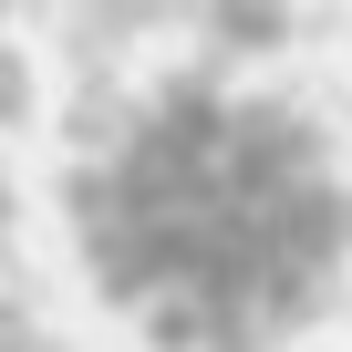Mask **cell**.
Returning a JSON list of instances; mask_svg holds the SVG:
<instances>
[{"mask_svg":"<svg viewBox=\"0 0 352 352\" xmlns=\"http://www.w3.org/2000/svg\"><path fill=\"white\" fill-rule=\"evenodd\" d=\"M0 124H32V63L0 42Z\"/></svg>","mask_w":352,"mask_h":352,"instance_id":"3","label":"cell"},{"mask_svg":"<svg viewBox=\"0 0 352 352\" xmlns=\"http://www.w3.org/2000/svg\"><path fill=\"white\" fill-rule=\"evenodd\" d=\"M124 124H135V94H114V83L94 73V83L73 94V114H63V145H73V155H114Z\"/></svg>","mask_w":352,"mask_h":352,"instance_id":"2","label":"cell"},{"mask_svg":"<svg viewBox=\"0 0 352 352\" xmlns=\"http://www.w3.org/2000/svg\"><path fill=\"white\" fill-rule=\"evenodd\" d=\"M11 11H21V0H0V21H11Z\"/></svg>","mask_w":352,"mask_h":352,"instance_id":"7","label":"cell"},{"mask_svg":"<svg viewBox=\"0 0 352 352\" xmlns=\"http://www.w3.org/2000/svg\"><path fill=\"white\" fill-rule=\"evenodd\" d=\"M11 208H21V197H11V176H0V249H11Z\"/></svg>","mask_w":352,"mask_h":352,"instance_id":"6","label":"cell"},{"mask_svg":"<svg viewBox=\"0 0 352 352\" xmlns=\"http://www.w3.org/2000/svg\"><path fill=\"white\" fill-rule=\"evenodd\" d=\"M21 321H32V300H21V290H0V331H21Z\"/></svg>","mask_w":352,"mask_h":352,"instance_id":"5","label":"cell"},{"mask_svg":"<svg viewBox=\"0 0 352 352\" xmlns=\"http://www.w3.org/2000/svg\"><path fill=\"white\" fill-rule=\"evenodd\" d=\"M0 352H63V342H52L42 321H21V331H0Z\"/></svg>","mask_w":352,"mask_h":352,"instance_id":"4","label":"cell"},{"mask_svg":"<svg viewBox=\"0 0 352 352\" xmlns=\"http://www.w3.org/2000/svg\"><path fill=\"white\" fill-rule=\"evenodd\" d=\"M197 32H208V52H228V63L280 52V42H290V0H197Z\"/></svg>","mask_w":352,"mask_h":352,"instance_id":"1","label":"cell"}]
</instances>
